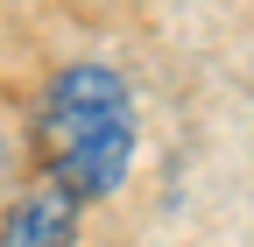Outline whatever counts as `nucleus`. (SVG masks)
I'll list each match as a JSON object with an SVG mask.
<instances>
[{"label": "nucleus", "mask_w": 254, "mask_h": 247, "mask_svg": "<svg viewBox=\"0 0 254 247\" xmlns=\"http://www.w3.org/2000/svg\"><path fill=\"white\" fill-rule=\"evenodd\" d=\"M43 156L78 198H106L134 163V106L106 64H71L43 99Z\"/></svg>", "instance_id": "1"}, {"label": "nucleus", "mask_w": 254, "mask_h": 247, "mask_svg": "<svg viewBox=\"0 0 254 247\" xmlns=\"http://www.w3.org/2000/svg\"><path fill=\"white\" fill-rule=\"evenodd\" d=\"M71 212H78V191L71 184H43V191H28L7 226H0V247H71Z\"/></svg>", "instance_id": "2"}]
</instances>
